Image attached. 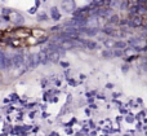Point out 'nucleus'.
Segmentation results:
<instances>
[{"label":"nucleus","instance_id":"0eeeda50","mask_svg":"<svg viewBox=\"0 0 147 136\" xmlns=\"http://www.w3.org/2000/svg\"><path fill=\"white\" fill-rule=\"evenodd\" d=\"M81 33L86 34V35H89V36H94L98 34V29L93 27V26H92V27H81Z\"/></svg>","mask_w":147,"mask_h":136},{"label":"nucleus","instance_id":"b1692460","mask_svg":"<svg viewBox=\"0 0 147 136\" xmlns=\"http://www.w3.org/2000/svg\"><path fill=\"white\" fill-rule=\"evenodd\" d=\"M61 65H62V67H69V64H67V62H61Z\"/></svg>","mask_w":147,"mask_h":136},{"label":"nucleus","instance_id":"9d476101","mask_svg":"<svg viewBox=\"0 0 147 136\" xmlns=\"http://www.w3.org/2000/svg\"><path fill=\"white\" fill-rule=\"evenodd\" d=\"M61 52L58 51V49H57V51H54V52H52L51 53V56H49V60H51L52 62H57L59 60V56H61Z\"/></svg>","mask_w":147,"mask_h":136},{"label":"nucleus","instance_id":"4468645a","mask_svg":"<svg viewBox=\"0 0 147 136\" xmlns=\"http://www.w3.org/2000/svg\"><path fill=\"white\" fill-rule=\"evenodd\" d=\"M102 56H103L105 58H110V57L114 56V52H111L110 49H106V51H102Z\"/></svg>","mask_w":147,"mask_h":136},{"label":"nucleus","instance_id":"f3484780","mask_svg":"<svg viewBox=\"0 0 147 136\" xmlns=\"http://www.w3.org/2000/svg\"><path fill=\"white\" fill-rule=\"evenodd\" d=\"M38 20L39 21H45V20H48V16H47L44 12H41V13L38 14Z\"/></svg>","mask_w":147,"mask_h":136},{"label":"nucleus","instance_id":"a211bd4d","mask_svg":"<svg viewBox=\"0 0 147 136\" xmlns=\"http://www.w3.org/2000/svg\"><path fill=\"white\" fill-rule=\"evenodd\" d=\"M117 22H119V18H117V16H114V14L110 16V23H114V25H115V23H117Z\"/></svg>","mask_w":147,"mask_h":136},{"label":"nucleus","instance_id":"20e7f679","mask_svg":"<svg viewBox=\"0 0 147 136\" xmlns=\"http://www.w3.org/2000/svg\"><path fill=\"white\" fill-rule=\"evenodd\" d=\"M0 60H1V69L7 70L8 67H10V65H13V60H10V57H8L4 52L0 53Z\"/></svg>","mask_w":147,"mask_h":136},{"label":"nucleus","instance_id":"2eb2a0df","mask_svg":"<svg viewBox=\"0 0 147 136\" xmlns=\"http://www.w3.org/2000/svg\"><path fill=\"white\" fill-rule=\"evenodd\" d=\"M114 56H115V57H121V56H124V51L115 48V51H114Z\"/></svg>","mask_w":147,"mask_h":136},{"label":"nucleus","instance_id":"f8f14e48","mask_svg":"<svg viewBox=\"0 0 147 136\" xmlns=\"http://www.w3.org/2000/svg\"><path fill=\"white\" fill-rule=\"evenodd\" d=\"M115 43H116V41H114L112 39H105L103 40V44L107 47V48H112V47H115Z\"/></svg>","mask_w":147,"mask_h":136},{"label":"nucleus","instance_id":"6e6552de","mask_svg":"<svg viewBox=\"0 0 147 136\" xmlns=\"http://www.w3.org/2000/svg\"><path fill=\"white\" fill-rule=\"evenodd\" d=\"M141 25H142V18H141L140 16H134V17L129 21L130 27H140Z\"/></svg>","mask_w":147,"mask_h":136},{"label":"nucleus","instance_id":"dca6fc26","mask_svg":"<svg viewBox=\"0 0 147 136\" xmlns=\"http://www.w3.org/2000/svg\"><path fill=\"white\" fill-rule=\"evenodd\" d=\"M103 33L105 34H114V27H112V26H106V27H103Z\"/></svg>","mask_w":147,"mask_h":136},{"label":"nucleus","instance_id":"6ab92c4d","mask_svg":"<svg viewBox=\"0 0 147 136\" xmlns=\"http://www.w3.org/2000/svg\"><path fill=\"white\" fill-rule=\"evenodd\" d=\"M10 12H12L10 9H7V8H3V14H4V16H9V14H10Z\"/></svg>","mask_w":147,"mask_h":136},{"label":"nucleus","instance_id":"f03ea898","mask_svg":"<svg viewBox=\"0 0 147 136\" xmlns=\"http://www.w3.org/2000/svg\"><path fill=\"white\" fill-rule=\"evenodd\" d=\"M61 5H62V9L67 13H72L76 9L75 0H62Z\"/></svg>","mask_w":147,"mask_h":136},{"label":"nucleus","instance_id":"423d86ee","mask_svg":"<svg viewBox=\"0 0 147 136\" xmlns=\"http://www.w3.org/2000/svg\"><path fill=\"white\" fill-rule=\"evenodd\" d=\"M13 66L14 67H21L23 64H25V57H23L22 53H17L13 56Z\"/></svg>","mask_w":147,"mask_h":136},{"label":"nucleus","instance_id":"f257e3e1","mask_svg":"<svg viewBox=\"0 0 147 136\" xmlns=\"http://www.w3.org/2000/svg\"><path fill=\"white\" fill-rule=\"evenodd\" d=\"M8 18H9L10 22L16 23V25H23V22H25L23 16L18 12H10V14L8 16Z\"/></svg>","mask_w":147,"mask_h":136},{"label":"nucleus","instance_id":"aec40b11","mask_svg":"<svg viewBox=\"0 0 147 136\" xmlns=\"http://www.w3.org/2000/svg\"><path fill=\"white\" fill-rule=\"evenodd\" d=\"M9 97H10V100H12V101H17L18 100V96L16 95V93H13V95L9 96Z\"/></svg>","mask_w":147,"mask_h":136},{"label":"nucleus","instance_id":"39448f33","mask_svg":"<svg viewBox=\"0 0 147 136\" xmlns=\"http://www.w3.org/2000/svg\"><path fill=\"white\" fill-rule=\"evenodd\" d=\"M128 43L130 44V47L136 48V51H141V49H143V47H140V46H143V40L141 38H132Z\"/></svg>","mask_w":147,"mask_h":136},{"label":"nucleus","instance_id":"4be33fe9","mask_svg":"<svg viewBox=\"0 0 147 136\" xmlns=\"http://www.w3.org/2000/svg\"><path fill=\"white\" fill-rule=\"evenodd\" d=\"M138 4H140V5H143V4H147V0H138Z\"/></svg>","mask_w":147,"mask_h":136},{"label":"nucleus","instance_id":"1a4fd4ad","mask_svg":"<svg viewBox=\"0 0 147 136\" xmlns=\"http://www.w3.org/2000/svg\"><path fill=\"white\" fill-rule=\"evenodd\" d=\"M51 14H52V18L56 21H58L59 18H61V14H59V10L57 7H52L51 8Z\"/></svg>","mask_w":147,"mask_h":136},{"label":"nucleus","instance_id":"9b49d317","mask_svg":"<svg viewBox=\"0 0 147 136\" xmlns=\"http://www.w3.org/2000/svg\"><path fill=\"white\" fill-rule=\"evenodd\" d=\"M81 41H83V44H86V48H89V49L98 48V44H97L96 41H92V40H81Z\"/></svg>","mask_w":147,"mask_h":136},{"label":"nucleus","instance_id":"412c9836","mask_svg":"<svg viewBox=\"0 0 147 136\" xmlns=\"http://www.w3.org/2000/svg\"><path fill=\"white\" fill-rule=\"evenodd\" d=\"M133 121H134V119H133V117H132V116H128V117H127V122H129V123H132Z\"/></svg>","mask_w":147,"mask_h":136},{"label":"nucleus","instance_id":"393cba45","mask_svg":"<svg viewBox=\"0 0 147 136\" xmlns=\"http://www.w3.org/2000/svg\"><path fill=\"white\" fill-rule=\"evenodd\" d=\"M66 131H67V134H71V132H72V130H71V129H67Z\"/></svg>","mask_w":147,"mask_h":136},{"label":"nucleus","instance_id":"7ed1b4c3","mask_svg":"<svg viewBox=\"0 0 147 136\" xmlns=\"http://www.w3.org/2000/svg\"><path fill=\"white\" fill-rule=\"evenodd\" d=\"M40 56L38 54H30L28 56V60H27V67H31V69H34V67H36L39 64H40Z\"/></svg>","mask_w":147,"mask_h":136},{"label":"nucleus","instance_id":"ddd939ff","mask_svg":"<svg viewBox=\"0 0 147 136\" xmlns=\"http://www.w3.org/2000/svg\"><path fill=\"white\" fill-rule=\"evenodd\" d=\"M125 47H127V43L123 40H119L115 43V47L114 48H117V49H125Z\"/></svg>","mask_w":147,"mask_h":136},{"label":"nucleus","instance_id":"5701e85b","mask_svg":"<svg viewBox=\"0 0 147 136\" xmlns=\"http://www.w3.org/2000/svg\"><path fill=\"white\" fill-rule=\"evenodd\" d=\"M121 70H123L124 73H127V71H128V65H124V66L121 67Z\"/></svg>","mask_w":147,"mask_h":136}]
</instances>
